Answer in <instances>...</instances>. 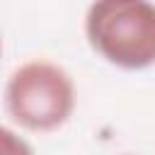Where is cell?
<instances>
[{
  "label": "cell",
  "instance_id": "cell-1",
  "mask_svg": "<svg viewBox=\"0 0 155 155\" xmlns=\"http://www.w3.org/2000/svg\"><path fill=\"white\" fill-rule=\"evenodd\" d=\"M2 104L10 121L22 131L51 133L73 116L78 92L63 65L48 58H31L10 73Z\"/></svg>",
  "mask_w": 155,
  "mask_h": 155
},
{
  "label": "cell",
  "instance_id": "cell-2",
  "mask_svg": "<svg viewBox=\"0 0 155 155\" xmlns=\"http://www.w3.org/2000/svg\"><path fill=\"white\" fill-rule=\"evenodd\" d=\"M85 39L114 68L145 70L155 65V2H92L85 12Z\"/></svg>",
  "mask_w": 155,
  "mask_h": 155
},
{
  "label": "cell",
  "instance_id": "cell-3",
  "mask_svg": "<svg viewBox=\"0 0 155 155\" xmlns=\"http://www.w3.org/2000/svg\"><path fill=\"white\" fill-rule=\"evenodd\" d=\"M0 155H34V148L15 128L0 124Z\"/></svg>",
  "mask_w": 155,
  "mask_h": 155
},
{
  "label": "cell",
  "instance_id": "cell-4",
  "mask_svg": "<svg viewBox=\"0 0 155 155\" xmlns=\"http://www.w3.org/2000/svg\"><path fill=\"white\" fill-rule=\"evenodd\" d=\"M0 51H2V39H0Z\"/></svg>",
  "mask_w": 155,
  "mask_h": 155
},
{
  "label": "cell",
  "instance_id": "cell-5",
  "mask_svg": "<svg viewBox=\"0 0 155 155\" xmlns=\"http://www.w3.org/2000/svg\"><path fill=\"white\" fill-rule=\"evenodd\" d=\"M126 155H131V153H126Z\"/></svg>",
  "mask_w": 155,
  "mask_h": 155
}]
</instances>
